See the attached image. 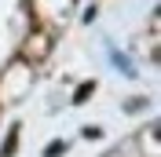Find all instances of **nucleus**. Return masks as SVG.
Segmentation results:
<instances>
[{
  "mask_svg": "<svg viewBox=\"0 0 161 157\" xmlns=\"http://www.w3.org/2000/svg\"><path fill=\"white\" fill-rule=\"evenodd\" d=\"M147 106H150V99H128V102H125V110H128V113H139V110H147Z\"/></svg>",
  "mask_w": 161,
  "mask_h": 157,
  "instance_id": "1",
  "label": "nucleus"
},
{
  "mask_svg": "<svg viewBox=\"0 0 161 157\" xmlns=\"http://www.w3.org/2000/svg\"><path fill=\"white\" fill-rule=\"evenodd\" d=\"M11 150H15V132L8 135V143H4V157H11Z\"/></svg>",
  "mask_w": 161,
  "mask_h": 157,
  "instance_id": "2",
  "label": "nucleus"
}]
</instances>
